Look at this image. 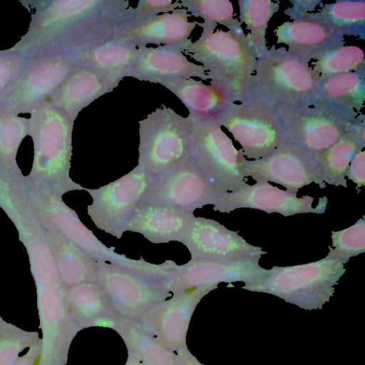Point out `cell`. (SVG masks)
Here are the masks:
<instances>
[{
	"label": "cell",
	"instance_id": "obj_4",
	"mask_svg": "<svg viewBox=\"0 0 365 365\" xmlns=\"http://www.w3.org/2000/svg\"><path fill=\"white\" fill-rule=\"evenodd\" d=\"M197 25L202 29L200 36L188 40L182 52L203 66L210 82L228 90L235 103L250 97L257 58L246 34L215 30L216 24Z\"/></svg>",
	"mask_w": 365,
	"mask_h": 365
},
{
	"label": "cell",
	"instance_id": "obj_33",
	"mask_svg": "<svg viewBox=\"0 0 365 365\" xmlns=\"http://www.w3.org/2000/svg\"><path fill=\"white\" fill-rule=\"evenodd\" d=\"M65 294L70 309L78 317L91 324L115 314L108 296L98 282H86L68 287Z\"/></svg>",
	"mask_w": 365,
	"mask_h": 365
},
{
	"label": "cell",
	"instance_id": "obj_18",
	"mask_svg": "<svg viewBox=\"0 0 365 365\" xmlns=\"http://www.w3.org/2000/svg\"><path fill=\"white\" fill-rule=\"evenodd\" d=\"M314 198L309 195L297 197V192L285 191L267 181H257L233 192H222L220 203L215 211L230 213L238 208H252L268 214L277 212L287 217L301 213L323 214L327 204V197L319 198V204L312 207Z\"/></svg>",
	"mask_w": 365,
	"mask_h": 365
},
{
	"label": "cell",
	"instance_id": "obj_20",
	"mask_svg": "<svg viewBox=\"0 0 365 365\" xmlns=\"http://www.w3.org/2000/svg\"><path fill=\"white\" fill-rule=\"evenodd\" d=\"M191 16L185 8L138 21H129L116 32L113 39L129 43L136 47L148 44L182 46L197 25L189 21Z\"/></svg>",
	"mask_w": 365,
	"mask_h": 365
},
{
	"label": "cell",
	"instance_id": "obj_16",
	"mask_svg": "<svg viewBox=\"0 0 365 365\" xmlns=\"http://www.w3.org/2000/svg\"><path fill=\"white\" fill-rule=\"evenodd\" d=\"M261 257L232 260H190L178 265L163 284L165 290L175 294L190 289L217 285L220 282L256 284L264 279L269 269L259 264Z\"/></svg>",
	"mask_w": 365,
	"mask_h": 365
},
{
	"label": "cell",
	"instance_id": "obj_39",
	"mask_svg": "<svg viewBox=\"0 0 365 365\" xmlns=\"http://www.w3.org/2000/svg\"><path fill=\"white\" fill-rule=\"evenodd\" d=\"M182 8L180 1L176 0H140L133 7L130 21H138L158 15L160 13H170Z\"/></svg>",
	"mask_w": 365,
	"mask_h": 365
},
{
	"label": "cell",
	"instance_id": "obj_30",
	"mask_svg": "<svg viewBox=\"0 0 365 365\" xmlns=\"http://www.w3.org/2000/svg\"><path fill=\"white\" fill-rule=\"evenodd\" d=\"M299 17L317 21L343 37L352 36L363 38L364 36V0H343L325 4L319 9Z\"/></svg>",
	"mask_w": 365,
	"mask_h": 365
},
{
	"label": "cell",
	"instance_id": "obj_11",
	"mask_svg": "<svg viewBox=\"0 0 365 365\" xmlns=\"http://www.w3.org/2000/svg\"><path fill=\"white\" fill-rule=\"evenodd\" d=\"M155 176L139 165L119 179L97 189L85 188L92 197L88 215L95 225L120 239L125 224Z\"/></svg>",
	"mask_w": 365,
	"mask_h": 365
},
{
	"label": "cell",
	"instance_id": "obj_14",
	"mask_svg": "<svg viewBox=\"0 0 365 365\" xmlns=\"http://www.w3.org/2000/svg\"><path fill=\"white\" fill-rule=\"evenodd\" d=\"M221 193L206 181L188 155L170 170L155 176L138 204L167 205L193 212L207 205L217 206Z\"/></svg>",
	"mask_w": 365,
	"mask_h": 365
},
{
	"label": "cell",
	"instance_id": "obj_28",
	"mask_svg": "<svg viewBox=\"0 0 365 365\" xmlns=\"http://www.w3.org/2000/svg\"><path fill=\"white\" fill-rule=\"evenodd\" d=\"M364 125L363 120L316 156L324 182L347 187L345 174L348 167L354 155L365 148Z\"/></svg>",
	"mask_w": 365,
	"mask_h": 365
},
{
	"label": "cell",
	"instance_id": "obj_1",
	"mask_svg": "<svg viewBox=\"0 0 365 365\" xmlns=\"http://www.w3.org/2000/svg\"><path fill=\"white\" fill-rule=\"evenodd\" d=\"M36 11L27 32L10 49L31 59L73 54L113 40L131 18L133 6L123 0L32 1Z\"/></svg>",
	"mask_w": 365,
	"mask_h": 365
},
{
	"label": "cell",
	"instance_id": "obj_23",
	"mask_svg": "<svg viewBox=\"0 0 365 365\" xmlns=\"http://www.w3.org/2000/svg\"><path fill=\"white\" fill-rule=\"evenodd\" d=\"M194 217L192 212L171 205L138 204L124 232L140 233L155 244L182 242Z\"/></svg>",
	"mask_w": 365,
	"mask_h": 365
},
{
	"label": "cell",
	"instance_id": "obj_37",
	"mask_svg": "<svg viewBox=\"0 0 365 365\" xmlns=\"http://www.w3.org/2000/svg\"><path fill=\"white\" fill-rule=\"evenodd\" d=\"M332 247L328 255L346 263L351 257L365 252V220L359 219L354 225L340 231L331 232Z\"/></svg>",
	"mask_w": 365,
	"mask_h": 365
},
{
	"label": "cell",
	"instance_id": "obj_29",
	"mask_svg": "<svg viewBox=\"0 0 365 365\" xmlns=\"http://www.w3.org/2000/svg\"><path fill=\"white\" fill-rule=\"evenodd\" d=\"M138 51V47L129 43L113 39L70 55L76 66H88L124 78L135 63Z\"/></svg>",
	"mask_w": 365,
	"mask_h": 365
},
{
	"label": "cell",
	"instance_id": "obj_27",
	"mask_svg": "<svg viewBox=\"0 0 365 365\" xmlns=\"http://www.w3.org/2000/svg\"><path fill=\"white\" fill-rule=\"evenodd\" d=\"M346 115H362L365 102V71L341 73L319 84L317 101Z\"/></svg>",
	"mask_w": 365,
	"mask_h": 365
},
{
	"label": "cell",
	"instance_id": "obj_42",
	"mask_svg": "<svg viewBox=\"0 0 365 365\" xmlns=\"http://www.w3.org/2000/svg\"><path fill=\"white\" fill-rule=\"evenodd\" d=\"M178 365H203L185 349L178 352Z\"/></svg>",
	"mask_w": 365,
	"mask_h": 365
},
{
	"label": "cell",
	"instance_id": "obj_43",
	"mask_svg": "<svg viewBox=\"0 0 365 365\" xmlns=\"http://www.w3.org/2000/svg\"><path fill=\"white\" fill-rule=\"evenodd\" d=\"M126 365H145L142 359L134 352L130 351Z\"/></svg>",
	"mask_w": 365,
	"mask_h": 365
},
{
	"label": "cell",
	"instance_id": "obj_24",
	"mask_svg": "<svg viewBox=\"0 0 365 365\" xmlns=\"http://www.w3.org/2000/svg\"><path fill=\"white\" fill-rule=\"evenodd\" d=\"M155 83L175 95L187 108V118L196 123H218L235 103L228 90L210 81L205 84L190 78L159 80Z\"/></svg>",
	"mask_w": 365,
	"mask_h": 365
},
{
	"label": "cell",
	"instance_id": "obj_6",
	"mask_svg": "<svg viewBox=\"0 0 365 365\" xmlns=\"http://www.w3.org/2000/svg\"><path fill=\"white\" fill-rule=\"evenodd\" d=\"M327 255L316 262L294 266H274L262 281L242 289L270 294L306 309H321L329 301L346 269Z\"/></svg>",
	"mask_w": 365,
	"mask_h": 365
},
{
	"label": "cell",
	"instance_id": "obj_35",
	"mask_svg": "<svg viewBox=\"0 0 365 365\" xmlns=\"http://www.w3.org/2000/svg\"><path fill=\"white\" fill-rule=\"evenodd\" d=\"M120 325L131 351L136 354L145 365H178L174 352L158 342L140 324L127 321Z\"/></svg>",
	"mask_w": 365,
	"mask_h": 365
},
{
	"label": "cell",
	"instance_id": "obj_9",
	"mask_svg": "<svg viewBox=\"0 0 365 365\" xmlns=\"http://www.w3.org/2000/svg\"><path fill=\"white\" fill-rule=\"evenodd\" d=\"M217 123L252 160L266 157L288 141L275 108L254 96L233 103Z\"/></svg>",
	"mask_w": 365,
	"mask_h": 365
},
{
	"label": "cell",
	"instance_id": "obj_25",
	"mask_svg": "<svg viewBox=\"0 0 365 365\" xmlns=\"http://www.w3.org/2000/svg\"><path fill=\"white\" fill-rule=\"evenodd\" d=\"M278 44L309 63L321 53L343 41L344 37L313 20L298 17L287 21L274 30Z\"/></svg>",
	"mask_w": 365,
	"mask_h": 365
},
{
	"label": "cell",
	"instance_id": "obj_15",
	"mask_svg": "<svg viewBox=\"0 0 365 365\" xmlns=\"http://www.w3.org/2000/svg\"><path fill=\"white\" fill-rule=\"evenodd\" d=\"M97 282L108 296L117 315L140 318L171 294L161 284L108 262L95 260Z\"/></svg>",
	"mask_w": 365,
	"mask_h": 365
},
{
	"label": "cell",
	"instance_id": "obj_5",
	"mask_svg": "<svg viewBox=\"0 0 365 365\" xmlns=\"http://www.w3.org/2000/svg\"><path fill=\"white\" fill-rule=\"evenodd\" d=\"M318 91L309 63L286 47L272 46L257 58L250 96L277 108L314 103Z\"/></svg>",
	"mask_w": 365,
	"mask_h": 365
},
{
	"label": "cell",
	"instance_id": "obj_19",
	"mask_svg": "<svg viewBox=\"0 0 365 365\" xmlns=\"http://www.w3.org/2000/svg\"><path fill=\"white\" fill-rule=\"evenodd\" d=\"M181 243L190 252V260H232L267 254L261 247L247 242L237 232L202 217L193 218Z\"/></svg>",
	"mask_w": 365,
	"mask_h": 365
},
{
	"label": "cell",
	"instance_id": "obj_17",
	"mask_svg": "<svg viewBox=\"0 0 365 365\" xmlns=\"http://www.w3.org/2000/svg\"><path fill=\"white\" fill-rule=\"evenodd\" d=\"M217 285L199 287L175 294L143 314L140 326L164 346L178 352L184 349L189 324L200 299Z\"/></svg>",
	"mask_w": 365,
	"mask_h": 365
},
{
	"label": "cell",
	"instance_id": "obj_41",
	"mask_svg": "<svg viewBox=\"0 0 365 365\" xmlns=\"http://www.w3.org/2000/svg\"><path fill=\"white\" fill-rule=\"evenodd\" d=\"M290 2L293 6L284 11V14L289 16L292 19L313 12L318 5L322 4L321 1H294Z\"/></svg>",
	"mask_w": 365,
	"mask_h": 365
},
{
	"label": "cell",
	"instance_id": "obj_8",
	"mask_svg": "<svg viewBox=\"0 0 365 365\" xmlns=\"http://www.w3.org/2000/svg\"><path fill=\"white\" fill-rule=\"evenodd\" d=\"M275 109L287 140L315 156L364 120V115L351 117L318 102Z\"/></svg>",
	"mask_w": 365,
	"mask_h": 365
},
{
	"label": "cell",
	"instance_id": "obj_32",
	"mask_svg": "<svg viewBox=\"0 0 365 365\" xmlns=\"http://www.w3.org/2000/svg\"><path fill=\"white\" fill-rule=\"evenodd\" d=\"M309 64L319 84L336 75L365 71L364 53L359 46L343 41L321 53Z\"/></svg>",
	"mask_w": 365,
	"mask_h": 365
},
{
	"label": "cell",
	"instance_id": "obj_13",
	"mask_svg": "<svg viewBox=\"0 0 365 365\" xmlns=\"http://www.w3.org/2000/svg\"><path fill=\"white\" fill-rule=\"evenodd\" d=\"M76 66L70 54L48 55L28 59L0 103L16 115L30 113L46 101Z\"/></svg>",
	"mask_w": 365,
	"mask_h": 365
},
{
	"label": "cell",
	"instance_id": "obj_40",
	"mask_svg": "<svg viewBox=\"0 0 365 365\" xmlns=\"http://www.w3.org/2000/svg\"><path fill=\"white\" fill-rule=\"evenodd\" d=\"M356 184L357 187L365 185V152L363 150L358 152L351 160L345 177Z\"/></svg>",
	"mask_w": 365,
	"mask_h": 365
},
{
	"label": "cell",
	"instance_id": "obj_7",
	"mask_svg": "<svg viewBox=\"0 0 365 365\" xmlns=\"http://www.w3.org/2000/svg\"><path fill=\"white\" fill-rule=\"evenodd\" d=\"M138 165L153 176L165 173L189 154L192 122L163 106L139 120Z\"/></svg>",
	"mask_w": 365,
	"mask_h": 365
},
{
	"label": "cell",
	"instance_id": "obj_34",
	"mask_svg": "<svg viewBox=\"0 0 365 365\" xmlns=\"http://www.w3.org/2000/svg\"><path fill=\"white\" fill-rule=\"evenodd\" d=\"M29 128V119L14 114L0 103V168L4 172L21 173L16 155Z\"/></svg>",
	"mask_w": 365,
	"mask_h": 365
},
{
	"label": "cell",
	"instance_id": "obj_31",
	"mask_svg": "<svg viewBox=\"0 0 365 365\" xmlns=\"http://www.w3.org/2000/svg\"><path fill=\"white\" fill-rule=\"evenodd\" d=\"M281 3L271 0H239V21L247 30L246 38L257 58L264 54L268 47L266 34L268 24Z\"/></svg>",
	"mask_w": 365,
	"mask_h": 365
},
{
	"label": "cell",
	"instance_id": "obj_22",
	"mask_svg": "<svg viewBox=\"0 0 365 365\" xmlns=\"http://www.w3.org/2000/svg\"><path fill=\"white\" fill-rule=\"evenodd\" d=\"M138 49L135 62L125 77L154 83L165 79L198 78L202 81L210 80L203 66L190 61L182 52L181 46H142Z\"/></svg>",
	"mask_w": 365,
	"mask_h": 365
},
{
	"label": "cell",
	"instance_id": "obj_38",
	"mask_svg": "<svg viewBox=\"0 0 365 365\" xmlns=\"http://www.w3.org/2000/svg\"><path fill=\"white\" fill-rule=\"evenodd\" d=\"M27 60L10 48L0 49V98L13 85Z\"/></svg>",
	"mask_w": 365,
	"mask_h": 365
},
{
	"label": "cell",
	"instance_id": "obj_10",
	"mask_svg": "<svg viewBox=\"0 0 365 365\" xmlns=\"http://www.w3.org/2000/svg\"><path fill=\"white\" fill-rule=\"evenodd\" d=\"M192 122L189 155L206 181L217 192H233L247 185L240 170L241 150L217 123Z\"/></svg>",
	"mask_w": 365,
	"mask_h": 365
},
{
	"label": "cell",
	"instance_id": "obj_2",
	"mask_svg": "<svg viewBox=\"0 0 365 365\" xmlns=\"http://www.w3.org/2000/svg\"><path fill=\"white\" fill-rule=\"evenodd\" d=\"M28 199L32 215L43 230L65 237L94 260L128 269L157 284L165 282L178 266L171 260L156 264L143 258L133 259L118 254L114 247L103 245L81 222L76 212L63 201L62 195L28 187Z\"/></svg>",
	"mask_w": 365,
	"mask_h": 365
},
{
	"label": "cell",
	"instance_id": "obj_3",
	"mask_svg": "<svg viewBox=\"0 0 365 365\" xmlns=\"http://www.w3.org/2000/svg\"><path fill=\"white\" fill-rule=\"evenodd\" d=\"M29 133L34 143V160L28 187L58 195L85 187L70 177L73 122L46 99L30 113Z\"/></svg>",
	"mask_w": 365,
	"mask_h": 365
},
{
	"label": "cell",
	"instance_id": "obj_21",
	"mask_svg": "<svg viewBox=\"0 0 365 365\" xmlns=\"http://www.w3.org/2000/svg\"><path fill=\"white\" fill-rule=\"evenodd\" d=\"M123 78L88 66H76L47 99L74 123L84 108L111 92Z\"/></svg>",
	"mask_w": 365,
	"mask_h": 365
},
{
	"label": "cell",
	"instance_id": "obj_36",
	"mask_svg": "<svg viewBox=\"0 0 365 365\" xmlns=\"http://www.w3.org/2000/svg\"><path fill=\"white\" fill-rule=\"evenodd\" d=\"M182 8L190 16L201 18L203 23L220 24L228 31L245 33L239 19L236 18L232 3L228 0H180Z\"/></svg>",
	"mask_w": 365,
	"mask_h": 365
},
{
	"label": "cell",
	"instance_id": "obj_12",
	"mask_svg": "<svg viewBox=\"0 0 365 365\" xmlns=\"http://www.w3.org/2000/svg\"><path fill=\"white\" fill-rule=\"evenodd\" d=\"M239 165L245 178L279 184L289 192H297L312 182L321 189L327 186L316 156L289 141L259 160H248L242 155Z\"/></svg>",
	"mask_w": 365,
	"mask_h": 365
},
{
	"label": "cell",
	"instance_id": "obj_26",
	"mask_svg": "<svg viewBox=\"0 0 365 365\" xmlns=\"http://www.w3.org/2000/svg\"><path fill=\"white\" fill-rule=\"evenodd\" d=\"M43 232L60 279L66 287L97 282L93 259L61 235L43 229Z\"/></svg>",
	"mask_w": 365,
	"mask_h": 365
}]
</instances>
